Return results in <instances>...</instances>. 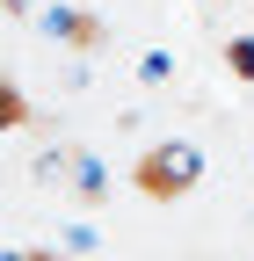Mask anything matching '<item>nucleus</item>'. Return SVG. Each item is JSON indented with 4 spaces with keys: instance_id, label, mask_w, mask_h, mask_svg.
<instances>
[{
    "instance_id": "7ed1b4c3",
    "label": "nucleus",
    "mask_w": 254,
    "mask_h": 261,
    "mask_svg": "<svg viewBox=\"0 0 254 261\" xmlns=\"http://www.w3.org/2000/svg\"><path fill=\"white\" fill-rule=\"evenodd\" d=\"M15 123H22V94L0 80V130H15Z\"/></svg>"
},
{
    "instance_id": "20e7f679",
    "label": "nucleus",
    "mask_w": 254,
    "mask_h": 261,
    "mask_svg": "<svg viewBox=\"0 0 254 261\" xmlns=\"http://www.w3.org/2000/svg\"><path fill=\"white\" fill-rule=\"evenodd\" d=\"M233 73H254V44H233Z\"/></svg>"
},
{
    "instance_id": "f257e3e1",
    "label": "nucleus",
    "mask_w": 254,
    "mask_h": 261,
    "mask_svg": "<svg viewBox=\"0 0 254 261\" xmlns=\"http://www.w3.org/2000/svg\"><path fill=\"white\" fill-rule=\"evenodd\" d=\"M196 174H204V160L189 152V145H167V152H153V160H145V174H138V181H145L153 196H182Z\"/></svg>"
},
{
    "instance_id": "39448f33",
    "label": "nucleus",
    "mask_w": 254,
    "mask_h": 261,
    "mask_svg": "<svg viewBox=\"0 0 254 261\" xmlns=\"http://www.w3.org/2000/svg\"><path fill=\"white\" fill-rule=\"evenodd\" d=\"M0 261H58V254H0Z\"/></svg>"
},
{
    "instance_id": "f03ea898",
    "label": "nucleus",
    "mask_w": 254,
    "mask_h": 261,
    "mask_svg": "<svg viewBox=\"0 0 254 261\" xmlns=\"http://www.w3.org/2000/svg\"><path fill=\"white\" fill-rule=\"evenodd\" d=\"M51 29H58V37H80V44H94V37H102V29H94L87 15H73V8H51Z\"/></svg>"
}]
</instances>
